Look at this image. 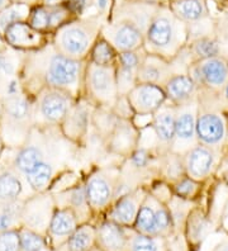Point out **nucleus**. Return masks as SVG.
<instances>
[{
  "instance_id": "obj_5",
  "label": "nucleus",
  "mask_w": 228,
  "mask_h": 251,
  "mask_svg": "<svg viewBox=\"0 0 228 251\" xmlns=\"http://www.w3.org/2000/svg\"><path fill=\"white\" fill-rule=\"evenodd\" d=\"M82 97L95 108L112 109L119 97L116 66H99L86 60Z\"/></svg>"
},
{
  "instance_id": "obj_17",
  "label": "nucleus",
  "mask_w": 228,
  "mask_h": 251,
  "mask_svg": "<svg viewBox=\"0 0 228 251\" xmlns=\"http://www.w3.org/2000/svg\"><path fill=\"white\" fill-rule=\"evenodd\" d=\"M140 141L141 129L133 121L119 118L116 128L106 137L105 149L109 153L127 159L140 146Z\"/></svg>"
},
{
  "instance_id": "obj_22",
  "label": "nucleus",
  "mask_w": 228,
  "mask_h": 251,
  "mask_svg": "<svg viewBox=\"0 0 228 251\" xmlns=\"http://www.w3.org/2000/svg\"><path fill=\"white\" fill-rule=\"evenodd\" d=\"M97 227V249L101 251H128L131 228H126L110 220H103Z\"/></svg>"
},
{
  "instance_id": "obj_11",
  "label": "nucleus",
  "mask_w": 228,
  "mask_h": 251,
  "mask_svg": "<svg viewBox=\"0 0 228 251\" xmlns=\"http://www.w3.org/2000/svg\"><path fill=\"white\" fill-rule=\"evenodd\" d=\"M94 109V105L84 97L75 101L60 125L61 133L67 141L79 146L86 141L91 128V117Z\"/></svg>"
},
{
  "instance_id": "obj_14",
  "label": "nucleus",
  "mask_w": 228,
  "mask_h": 251,
  "mask_svg": "<svg viewBox=\"0 0 228 251\" xmlns=\"http://www.w3.org/2000/svg\"><path fill=\"white\" fill-rule=\"evenodd\" d=\"M4 40L8 46L17 51L36 52L52 42V36L36 31L27 21L17 22L4 31Z\"/></svg>"
},
{
  "instance_id": "obj_43",
  "label": "nucleus",
  "mask_w": 228,
  "mask_h": 251,
  "mask_svg": "<svg viewBox=\"0 0 228 251\" xmlns=\"http://www.w3.org/2000/svg\"><path fill=\"white\" fill-rule=\"evenodd\" d=\"M137 74L138 71L121 68L116 65L117 85H118L119 95H127L138 84Z\"/></svg>"
},
{
  "instance_id": "obj_51",
  "label": "nucleus",
  "mask_w": 228,
  "mask_h": 251,
  "mask_svg": "<svg viewBox=\"0 0 228 251\" xmlns=\"http://www.w3.org/2000/svg\"><path fill=\"white\" fill-rule=\"evenodd\" d=\"M13 3V0H0V14L4 12L5 9H8Z\"/></svg>"
},
{
  "instance_id": "obj_45",
  "label": "nucleus",
  "mask_w": 228,
  "mask_h": 251,
  "mask_svg": "<svg viewBox=\"0 0 228 251\" xmlns=\"http://www.w3.org/2000/svg\"><path fill=\"white\" fill-rule=\"evenodd\" d=\"M112 110L121 120H133L134 116H136L133 109H132L131 104H129L127 95H119L116 104L112 108Z\"/></svg>"
},
{
  "instance_id": "obj_7",
  "label": "nucleus",
  "mask_w": 228,
  "mask_h": 251,
  "mask_svg": "<svg viewBox=\"0 0 228 251\" xmlns=\"http://www.w3.org/2000/svg\"><path fill=\"white\" fill-rule=\"evenodd\" d=\"M121 168H98L89 173L85 178V189L89 205L93 215H101L108 211L116 199Z\"/></svg>"
},
{
  "instance_id": "obj_52",
  "label": "nucleus",
  "mask_w": 228,
  "mask_h": 251,
  "mask_svg": "<svg viewBox=\"0 0 228 251\" xmlns=\"http://www.w3.org/2000/svg\"><path fill=\"white\" fill-rule=\"evenodd\" d=\"M214 251H228V241L222 242L221 245H218L214 249Z\"/></svg>"
},
{
  "instance_id": "obj_12",
  "label": "nucleus",
  "mask_w": 228,
  "mask_h": 251,
  "mask_svg": "<svg viewBox=\"0 0 228 251\" xmlns=\"http://www.w3.org/2000/svg\"><path fill=\"white\" fill-rule=\"evenodd\" d=\"M186 74L197 83L210 89H221L228 83V62L221 56L210 57L189 65Z\"/></svg>"
},
{
  "instance_id": "obj_49",
  "label": "nucleus",
  "mask_w": 228,
  "mask_h": 251,
  "mask_svg": "<svg viewBox=\"0 0 228 251\" xmlns=\"http://www.w3.org/2000/svg\"><path fill=\"white\" fill-rule=\"evenodd\" d=\"M66 3V0H41L40 4L46 6H56Z\"/></svg>"
},
{
  "instance_id": "obj_1",
  "label": "nucleus",
  "mask_w": 228,
  "mask_h": 251,
  "mask_svg": "<svg viewBox=\"0 0 228 251\" xmlns=\"http://www.w3.org/2000/svg\"><path fill=\"white\" fill-rule=\"evenodd\" d=\"M85 62L66 57L50 43L45 49L29 53L19 77L23 86L38 81V92L43 88H55L80 99L84 88Z\"/></svg>"
},
{
  "instance_id": "obj_50",
  "label": "nucleus",
  "mask_w": 228,
  "mask_h": 251,
  "mask_svg": "<svg viewBox=\"0 0 228 251\" xmlns=\"http://www.w3.org/2000/svg\"><path fill=\"white\" fill-rule=\"evenodd\" d=\"M137 1H142V3L153 4V5H164L169 3V0H137Z\"/></svg>"
},
{
  "instance_id": "obj_25",
  "label": "nucleus",
  "mask_w": 228,
  "mask_h": 251,
  "mask_svg": "<svg viewBox=\"0 0 228 251\" xmlns=\"http://www.w3.org/2000/svg\"><path fill=\"white\" fill-rule=\"evenodd\" d=\"M226 136V122L218 113L204 112L198 116L197 137L198 142L205 146L213 147L223 141Z\"/></svg>"
},
{
  "instance_id": "obj_37",
  "label": "nucleus",
  "mask_w": 228,
  "mask_h": 251,
  "mask_svg": "<svg viewBox=\"0 0 228 251\" xmlns=\"http://www.w3.org/2000/svg\"><path fill=\"white\" fill-rule=\"evenodd\" d=\"M119 118L112 109L108 108H95L91 117V127L95 129L98 135H101L104 140L116 128Z\"/></svg>"
},
{
  "instance_id": "obj_47",
  "label": "nucleus",
  "mask_w": 228,
  "mask_h": 251,
  "mask_svg": "<svg viewBox=\"0 0 228 251\" xmlns=\"http://www.w3.org/2000/svg\"><path fill=\"white\" fill-rule=\"evenodd\" d=\"M15 66L8 56L0 53V76L9 77L14 76Z\"/></svg>"
},
{
  "instance_id": "obj_8",
  "label": "nucleus",
  "mask_w": 228,
  "mask_h": 251,
  "mask_svg": "<svg viewBox=\"0 0 228 251\" xmlns=\"http://www.w3.org/2000/svg\"><path fill=\"white\" fill-rule=\"evenodd\" d=\"M199 116L198 100L189 101L185 104L177 105V123H175V136L170 151L184 156L190 149L197 146V122Z\"/></svg>"
},
{
  "instance_id": "obj_30",
  "label": "nucleus",
  "mask_w": 228,
  "mask_h": 251,
  "mask_svg": "<svg viewBox=\"0 0 228 251\" xmlns=\"http://www.w3.org/2000/svg\"><path fill=\"white\" fill-rule=\"evenodd\" d=\"M56 166L53 161H43L37 165L32 172L25 176L28 187L33 190L34 193H45L49 192L50 187L56 179Z\"/></svg>"
},
{
  "instance_id": "obj_41",
  "label": "nucleus",
  "mask_w": 228,
  "mask_h": 251,
  "mask_svg": "<svg viewBox=\"0 0 228 251\" xmlns=\"http://www.w3.org/2000/svg\"><path fill=\"white\" fill-rule=\"evenodd\" d=\"M30 6L28 4H12L0 14V29L4 33L6 28L17 22H25L29 16Z\"/></svg>"
},
{
  "instance_id": "obj_35",
  "label": "nucleus",
  "mask_w": 228,
  "mask_h": 251,
  "mask_svg": "<svg viewBox=\"0 0 228 251\" xmlns=\"http://www.w3.org/2000/svg\"><path fill=\"white\" fill-rule=\"evenodd\" d=\"M117 58H118V51L101 34L95 41L94 46L91 47L88 56L89 61L99 66H116Z\"/></svg>"
},
{
  "instance_id": "obj_28",
  "label": "nucleus",
  "mask_w": 228,
  "mask_h": 251,
  "mask_svg": "<svg viewBox=\"0 0 228 251\" xmlns=\"http://www.w3.org/2000/svg\"><path fill=\"white\" fill-rule=\"evenodd\" d=\"M160 203L161 201L149 192L141 204L132 230L143 233V235L156 236V215H157V208Z\"/></svg>"
},
{
  "instance_id": "obj_27",
  "label": "nucleus",
  "mask_w": 228,
  "mask_h": 251,
  "mask_svg": "<svg viewBox=\"0 0 228 251\" xmlns=\"http://www.w3.org/2000/svg\"><path fill=\"white\" fill-rule=\"evenodd\" d=\"M167 6L186 25L201 22L208 17V8L204 0H169Z\"/></svg>"
},
{
  "instance_id": "obj_16",
  "label": "nucleus",
  "mask_w": 228,
  "mask_h": 251,
  "mask_svg": "<svg viewBox=\"0 0 228 251\" xmlns=\"http://www.w3.org/2000/svg\"><path fill=\"white\" fill-rule=\"evenodd\" d=\"M136 116H153L165 103L167 97L164 88L155 84L138 83L127 94Z\"/></svg>"
},
{
  "instance_id": "obj_33",
  "label": "nucleus",
  "mask_w": 228,
  "mask_h": 251,
  "mask_svg": "<svg viewBox=\"0 0 228 251\" xmlns=\"http://www.w3.org/2000/svg\"><path fill=\"white\" fill-rule=\"evenodd\" d=\"M66 251H93L97 249V227L90 222L80 224L65 245Z\"/></svg>"
},
{
  "instance_id": "obj_9",
  "label": "nucleus",
  "mask_w": 228,
  "mask_h": 251,
  "mask_svg": "<svg viewBox=\"0 0 228 251\" xmlns=\"http://www.w3.org/2000/svg\"><path fill=\"white\" fill-rule=\"evenodd\" d=\"M55 144L50 141L43 135L34 136L30 129L27 141L21 146L15 153L13 160V169H15L21 175L25 176L32 172L37 165L43 161H53L55 155Z\"/></svg>"
},
{
  "instance_id": "obj_39",
  "label": "nucleus",
  "mask_w": 228,
  "mask_h": 251,
  "mask_svg": "<svg viewBox=\"0 0 228 251\" xmlns=\"http://www.w3.org/2000/svg\"><path fill=\"white\" fill-rule=\"evenodd\" d=\"M27 22L29 23L30 27L34 28L36 31L52 36L51 28H50L49 6L42 5V4H34V5L30 6Z\"/></svg>"
},
{
  "instance_id": "obj_20",
  "label": "nucleus",
  "mask_w": 228,
  "mask_h": 251,
  "mask_svg": "<svg viewBox=\"0 0 228 251\" xmlns=\"http://www.w3.org/2000/svg\"><path fill=\"white\" fill-rule=\"evenodd\" d=\"M56 207H67L71 208L79 218L80 224H86L93 216L90 205H89L88 196L85 189V179H79L73 183L70 187L60 190L53 196Z\"/></svg>"
},
{
  "instance_id": "obj_4",
  "label": "nucleus",
  "mask_w": 228,
  "mask_h": 251,
  "mask_svg": "<svg viewBox=\"0 0 228 251\" xmlns=\"http://www.w3.org/2000/svg\"><path fill=\"white\" fill-rule=\"evenodd\" d=\"M4 116L0 135L6 144L21 147L33 128V98L27 93L3 101Z\"/></svg>"
},
{
  "instance_id": "obj_31",
  "label": "nucleus",
  "mask_w": 228,
  "mask_h": 251,
  "mask_svg": "<svg viewBox=\"0 0 228 251\" xmlns=\"http://www.w3.org/2000/svg\"><path fill=\"white\" fill-rule=\"evenodd\" d=\"M15 169H4L0 172V204L18 201L25 190V183Z\"/></svg>"
},
{
  "instance_id": "obj_6",
  "label": "nucleus",
  "mask_w": 228,
  "mask_h": 251,
  "mask_svg": "<svg viewBox=\"0 0 228 251\" xmlns=\"http://www.w3.org/2000/svg\"><path fill=\"white\" fill-rule=\"evenodd\" d=\"M76 100L77 99L64 90L43 88L34 95L33 126L60 127Z\"/></svg>"
},
{
  "instance_id": "obj_2",
  "label": "nucleus",
  "mask_w": 228,
  "mask_h": 251,
  "mask_svg": "<svg viewBox=\"0 0 228 251\" xmlns=\"http://www.w3.org/2000/svg\"><path fill=\"white\" fill-rule=\"evenodd\" d=\"M188 43L186 23L180 21L167 4L160 5L145 33V51L173 62Z\"/></svg>"
},
{
  "instance_id": "obj_46",
  "label": "nucleus",
  "mask_w": 228,
  "mask_h": 251,
  "mask_svg": "<svg viewBox=\"0 0 228 251\" xmlns=\"http://www.w3.org/2000/svg\"><path fill=\"white\" fill-rule=\"evenodd\" d=\"M65 4L77 18H81L89 9V6L94 4V0H66Z\"/></svg>"
},
{
  "instance_id": "obj_23",
  "label": "nucleus",
  "mask_w": 228,
  "mask_h": 251,
  "mask_svg": "<svg viewBox=\"0 0 228 251\" xmlns=\"http://www.w3.org/2000/svg\"><path fill=\"white\" fill-rule=\"evenodd\" d=\"M185 173L198 181L208 178L216 164V153L212 147L198 144L182 156Z\"/></svg>"
},
{
  "instance_id": "obj_36",
  "label": "nucleus",
  "mask_w": 228,
  "mask_h": 251,
  "mask_svg": "<svg viewBox=\"0 0 228 251\" xmlns=\"http://www.w3.org/2000/svg\"><path fill=\"white\" fill-rule=\"evenodd\" d=\"M128 251H169V239L143 235L131 228Z\"/></svg>"
},
{
  "instance_id": "obj_32",
  "label": "nucleus",
  "mask_w": 228,
  "mask_h": 251,
  "mask_svg": "<svg viewBox=\"0 0 228 251\" xmlns=\"http://www.w3.org/2000/svg\"><path fill=\"white\" fill-rule=\"evenodd\" d=\"M153 147L138 146L133 152L126 160V168L137 175L145 174L150 172L153 166H156V161L160 159V152H156Z\"/></svg>"
},
{
  "instance_id": "obj_24",
  "label": "nucleus",
  "mask_w": 228,
  "mask_h": 251,
  "mask_svg": "<svg viewBox=\"0 0 228 251\" xmlns=\"http://www.w3.org/2000/svg\"><path fill=\"white\" fill-rule=\"evenodd\" d=\"M174 71L173 64L165 58L156 55H150L146 52L143 61L138 69L137 79L138 83L155 84L164 88L166 81L173 76Z\"/></svg>"
},
{
  "instance_id": "obj_40",
  "label": "nucleus",
  "mask_w": 228,
  "mask_h": 251,
  "mask_svg": "<svg viewBox=\"0 0 228 251\" xmlns=\"http://www.w3.org/2000/svg\"><path fill=\"white\" fill-rule=\"evenodd\" d=\"M201 184L202 181H198L195 179L190 178L188 175H184L182 178H180L179 180L174 181L171 185V189H173L174 196L179 197L181 199H185V201H190L192 202L193 199L199 194V190H201Z\"/></svg>"
},
{
  "instance_id": "obj_48",
  "label": "nucleus",
  "mask_w": 228,
  "mask_h": 251,
  "mask_svg": "<svg viewBox=\"0 0 228 251\" xmlns=\"http://www.w3.org/2000/svg\"><path fill=\"white\" fill-rule=\"evenodd\" d=\"M110 0H94V6L97 8V14L106 16L108 9H109Z\"/></svg>"
},
{
  "instance_id": "obj_18",
  "label": "nucleus",
  "mask_w": 228,
  "mask_h": 251,
  "mask_svg": "<svg viewBox=\"0 0 228 251\" xmlns=\"http://www.w3.org/2000/svg\"><path fill=\"white\" fill-rule=\"evenodd\" d=\"M158 8L160 5L142 3L137 0H121V3L112 9L110 21L128 22L145 34Z\"/></svg>"
},
{
  "instance_id": "obj_19",
  "label": "nucleus",
  "mask_w": 228,
  "mask_h": 251,
  "mask_svg": "<svg viewBox=\"0 0 228 251\" xmlns=\"http://www.w3.org/2000/svg\"><path fill=\"white\" fill-rule=\"evenodd\" d=\"M175 123H177V105L167 101L152 116L150 128L156 138V149L158 152L165 153L170 151L175 136Z\"/></svg>"
},
{
  "instance_id": "obj_3",
  "label": "nucleus",
  "mask_w": 228,
  "mask_h": 251,
  "mask_svg": "<svg viewBox=\"0 0 228 251\" xmlns=\"http://www.w3.org/2000/svg\"><path fill=\"white\" fill-rule=\"evenodd\" d=\"M105 22L101 14L74 19L52 34V46L66 57L86 61Z\"/></svg>"
},
{
  "instance_id": "obj_21",
  "label": "nucleus",
  "mask_w": 228,
  "mask_h": 251,
  "mask_svg": "<svg viewBox=\"0 0 228 251\" xmlns=\"http://www.w3.org/2000/svg\"><path fill=\"white\" fill-rule=\"evenodd\" d=\"M79 225V218L73 209L67 207H56L46 236L55 249L64 248Z\"/></svg>"
},
{
  "instance_id": "obj_13",
  "label": "nucleus",
  "mask_w": 228,
  "mask_h": 251,
  "mask_svg": "<svg viewBox=\"0 0 228 251\" xmlns=\"http://www.w3.org/2000/svg\"><path fill=\"white\" fill-rule=\"evenodd\" d=\"M101 34L112 43L118 53L142 50L145 45L143 32L125 21H106Z\"/></svg>"
},
{
  "instance_id": "obj_54",
  "label": "nucleus",
  "mask_w": 228,
  "mask_h": 251,
  "mask_svg": "<svg viewBox=\"0 0 228 251\" xmlns=\"http://www.w3.org/2000/svg\"><path fill=\"white\" fill-rule=\"evenodd\" d=\"M13 3H15V4H27V0H13Z\"/></svg>"
},
{
  "instance_id": "obj_26",
  "label": "nucleus",
  "mask_w": 228,
  "mask_h": 251,
  "mask_svg": "<svg viewBox=\"0 0 228 251\" xmlns=\"http://www.w3.org/2000/svg\"><path fill=\"white\" fill-rule=\"evenodd\" d=\"M199 86L186 73L174 74L164 85L167 101L174 105H181L194 100Z\"/></svg>"
},
{
  "instance_id": "obj_15",
  "label": "nucleus",
  "mask_w": 228,
  "mask_h": 251,
  "mask_svg": "<svg viewBox=\"0 0 228 251\" xmlns=\"http://www.w3.org/2000/svg\"><path fill=\"white\" fill-rule=\"evenodd\" d=\"M149 193V188L141 185L129 193L117 198L105 212V218L126 228H133L136 217L141 208L143 199Z\"/></svg>"
},
{
  "instance_id": "obj_53",
  "label": "nucleus",
  "mask_w": 228,
  "mask_h": 251,
  "mask_svg": "<svg viewBox=\"0 0 228 251\" xmlns=\"http://www.w3.org/2000/svg\"><path fill=\"white\" fill-rule=\"evenodd\" d=\"M223 93H225V97L226 99H228V83L226 84L225 88H223Z\"/></svg>"
},
{
  "instance_id": "obj_44",
  "label": "nucleus",
  "mask_w": 228,
  "mask_h": 251,
  "mask_svg": "<svg viewBox=\"0 0 228 251\" xmlns=\"http://www.w3.org/2000/svg\"><path fill=\"white\" fill-rule=\"evenodd\" d=\"M0 251H22L19 230L0 232Z\"/></svg>"
},
{
  "instance_id": "obj_34",
  "label": "nucleus",
  "mask_w": 228,
  "mask_h": 251,
  "mask_svg": "<svg viewBox=\"0 0 228 251\" xmlns=\"http://www.w3.org/2000/svg\"><path fill=\"white\" fill-rule=\"evenodd\" d=\"M158 174L166 183L173 184L174 181L179 180L182 178L185 173V166H184V160L181 155L174 153L171 151L161 153L158 159Z\"/></svg>"
},
{
  "instance_id": "obj_10",
  "label": "nucleus",
  "mask_w": 228,
  "mask_h": 251,
  "mask_svg": "<svg viewBox=\"0 0 228 251\" xmlns=\"http://www.w3.org/2000/svg\"><path fill=\"white\" fill-rule=\"evenodd\" d=\"M55 209V198L50 192L36 193L23 202L22 226L46 236Z\"/></svg>"
},
{
  "instance_id": "obj_38",
  "label": "nucleus",
  "mask_w": 228,
  "mask_h": 251,
  "mask_svg": "<svg viewBox=\"0 0 228 251\" xmlns=\"http://www.w3.org/2000/svg\"><path fill=\"white\" fill-rule=\"evenodd\" d=\"M188 50L193 58V62L216 57V56H219V52H221L219 43L210 37H202V38L189 42Z\"/></svg>"
},
{
  "instance_id": "obj_29",
  "label": "nucleus",
  "mask_w": 228,
  "mask_h": 251,
  "mask_svg": "<svg viewBox=\"0 0 228 251\" xmlns=\"http://www.w3.org/2000/svg\"><path fill=\"white\" fill-rule=\"evenodd\" d=\"M210 228V222L199 208H193L184 225V237L188 245H199Z\"/></svg>"
},
{
  "instance_id": "obj_42",
  "label": "nucleus",
  "mask_w": 228,
  "mask_h": 251,
  "mask_svg": "<svg viewBox=\"0 0 228 251\" xmlns=\"http://www.w3.org/2000/svg\"><path fill=\"white\" fill-rule=\"evenodd\" d=\"M22 251H42L46 246L45 236L40 232L23 227L19 230Z\"/></svg>"
}]
</instances>
